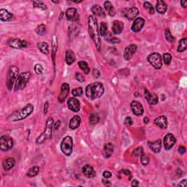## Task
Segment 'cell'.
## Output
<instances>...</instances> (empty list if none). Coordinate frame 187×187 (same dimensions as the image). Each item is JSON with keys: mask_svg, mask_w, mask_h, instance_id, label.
Masks as SVG:
<instances>
[{"mask_svg": "<svg viewBox=\"0 0 187 187\" xmlns=\"http://www.w3.org/2000/svg\"><path fill=\"white\" fill-rule=\"evenodd\" d=\"M88 27L91 38L95 44L97 51H99L101 48V39L99 36V30L98 29L97 20L94 16H90L88 18Z\"/></svg>", "mask_w": 187, "mask_h": 187, "instance_id": "6da1fadb", "label": "cell"}, {"mask_svg": "<svg viewBox=\"0 0 187 187\" xmlns=\"http://www.w3.org/2000/svg\"><path fill=\"white\" fill-rule=\"evenodd\" d=\"M105 88L103 85L99 82H95L88 85L86 88V97L90 100H95L103 95Z\"/></svg>", "mask_w": 187, "mask_h": 187, "instance_id": "7a4b0ae2", "label": "cell"}, {"mask_svg": "<svg viewBox=\"0 0 187 187\" xmlns=\"http://www.w3.org/2000/svg\"><path fill=\"white\" fill-rule=\"evenodd\" d=\"M34 110V105L32 104H27L24 107L20 110L16 111L13 113L10 116H9L8 120L10 121L16 122L25 119L28 116H29L33 113Z\"/></svg>", "mask_w": 187, "mask_h": 187, "instance_id": "3957f363", "label": "cell"}, {"mask_svg": "<svg viewBox=\"0 0 187 187\" xmlns=\"http://www.w3.org/2000/svg\"><path fill=\"white\" fill-rule=\"evenodd\" d=\"M53 118L52 117H49L46 121L45 128L44 132L42 133L40 136L37 138L36 142L38 144H42L46 140H50L52 138V131H53Z\"/></svg>", "mask_w": 187, "mask_h": 187, "instance_id": "277c9868", "label": "cell"}, {"mask_svg": "<svg viewBox=\"0 0 187 187\" xmlns=\"http://www.w3.org/2000/svg\"><path fill=\"white\" fill-rule=\"evenodd\" d=\"M18 72H19V70H18V68L16 66L13 65L9 67L6 81L7 88H8L9 91L12 90L14 83L16 82V80H17L18 77Z\"/></svg>", "mask_w": 187, "mask_h": 187, "instance_id": "5b68a950", "label": "cell"}, {"mask_svg": "<svg viewBox=\"0 0 187 187\" xmlns=\"http://www.w3.org/2000/svg\"><path fill=\"white\" fill-rule=\"evenodd\" d=\"M31 73L30 72H24L18 75L16 82L15 83V91L22 90L27 86L28 82L31 79Z\"/></svg>", "mask_w": 187, "mask_h": 187, "instance_id": "8992f818", "label": "cell"}, {"mask_svg": "<svg viewBox=\"0 0 187 187\" xmlns=\"http://www.w3.org/2000/svg\"><path fill=\"white\" fill-rule=\"evenodd\" d=\"M61 150L66 156H69L72 154L73 150V138L70 136H66L62 139L61 142Z\"/></svg>", "mask_w": 187, "mask_h": 187, "instance_id": "52a82bcc", "label": "cell"}, {"mask_svg": "<svg viewBox=\"0 0 187 187\" xmlns=\"http://www.w3.org/2000/svg\"><path fill=\"white\" fill-rule=\"evenodd\" d=\"M147 60L155 69L160 70L162 67V59L160 53H152L147 57Z\"/></svg>", "mask_w": 187, "mask_h": 187, "instance_id": "ba28073f", "label": "cell"}, {"mask_svg": "<svg viewBox=\"0 0 187 187\" xmlns=\"http://www.w3.org/2000/svg\"><path fill=\"white\" fill-rule=\"evenodd\" d=\"M13 140L7 135H2L0 138V149L2 151H9L13 147Z\"/></svg>", "mask_w": 187, "mask_h": 187, "instance_id": "9c48e42d", "label": "cell"}, {"mask_svg": "<svg viewBox=\"0 0 187 187\" xmlns=\"http://www.w3.org/2000/svg\"><path fill=\"white\" fill-rule=\"evenodd\" d=\"M7 44L13 49H22L27 48L29 44L26 40H21L20 39H10L7 41Z\"/></svg>", "mask_w": 187, "mask_h": 187, "instance_id": "30bf717a", "label": "cell"}, {"mask_svg": "<svg viewBox=\"0 0 187 187\" xmlns=\"http://www.w3.org/2000/svg\"><path fill=\"white\" fill-rule=\"evenodd\" d=\"M139 14V10L136 7H129V8H126L123 10L124 16L127 18V19L132 21L134 20Z\"/></svg>", "mask_w": 187, "mask_h": 187, "instance_id": "8fae6325", "label": "cell"}, {"mask_svg": "<svg viewBox=\"0 0 187 187\" xmlns=\"http://www.w3.org/2000/svg\"><path fill=\"white\" fill-rule=\"evenodd\" d=\"M137 50H138V46L135 44H131L126 47L124 50V57L127 61L131 60L132 57L134 56L135 53H136Z\"/></svg>", "mask_w": 187, "mask_h": 187, "instance_id": "7c38bea8", "label": "cell"}, {"mask_svg": "<svg viewBox=\"0 0 187 187\" xmlns=\"http://www.w3.org/2000/svg\"><path fill=\"white\" fill-rule=\"evenodd\" d=\"M164 147L166 150H170L176 142V139L173 134H167L164 138Z\"/></svg>", "mask_w": 187, "mask_h": 187, "instance_id": "4fadbf2b", "label": "cell"}, {"mask_svg": "<svg viewBox=\"0 0 187 187\" xmlns=\"http://www.w3.org/2000/svg\"><path fill=\"white\" fill-rule=\"evenodd\" d=\"M70 92V86L68 83H63L61 86V91L60 94H59L58 97V101L60 103L64 102V100L66 99V98L67 97L68 94Z\"/></svg>", "mask_w": 187, "mask_h": 187, "instance_id": "5bb4252c", "label": "cell"}, {"mask_svg": "<svg viewBox=\"0 0 187 187\" xmlns=\"http://www.w3.org/2000/svg\"><path fill=\"white\" fill-rule=\"evenodd\" d=\"M66 17L69 21H77L79 20V14L77 10L75 7H70L66 11Z\"/></svg>", "mask_w": 187, "mask_h": 187, "instance_id": "9a60e30c", "label": "cell"}, {"mask_svg": "<svg viewBox=\"0 0 187 187\" xmlns=\"http://www.w3.org/2000/svg\"><path fill=\"white\" fill-rule=\"evenodd\" d=\"M67 105L70 110L73 111V112H78L81 109L80 102H79L76 98L75 97H70L67 100Z\"/></svg>", "mask_w": 187, "mask_h": 187, "instance_id": "2e32d148", "label": "cell"}, {"mask_svg": "<svg viewBox=\"0 0 187 187\" xmlns=\"http://www.w3.org/2000/svg\"><path fill=\"white\" fill-rule=\"evenodd\" d=\"M131 109H132L133 113L137 116H142L144 113L143 107L138 101H132L131 102Z\"/></svg>", "mask_w": 187, "mask_h": 187, "instance_id": "e0dca14e", "label": "cell"}, {"mask_svg": "<svg viewBox=\"0 0 187 187\" xmlns=\"http://www.w3.org/2000/svg\"><path fill=\"white\" fill-rule=\"evenodd\" d=\"M144 24H145V20L143 18L141 17L135 18L132 26V30L134 32H139L144 27Z\"/></svg>", "mask_w": 187, "mask_h": 187, "instance_id": "ac0fdd59", "label": "cell"}, {"mask_svg": "<svg viewBox=\"0 0 187 187\" xmlns=\"http://www.w3.org/2000/svg\"><path fill=\"white\" fill-rule=\"evenodd\" d=\"M145 97L148 102V103L151 105H156L159 102L158 97H157L156 94L154 93H151V92L147 89H145Z\"/></svg>", "mask_w": 187, "mask_h": 187, "instance_id": "d6986e66", "label": "cell"}, {"mask_svg": "<svg viewBox=\"0 0 187 187\" xmlns=\"http://www.w3.org/2000/svg\"><path fill=\"white\" fill-rule=\"evenodd\" d=\"M154 124L155 125H156L157 127H159L160 128L162 129H167L168 126V122H167V118L165 116H160L159 117L156 118L154 119Z\"/></svg>", "mask_w": 187, "mask_h": 187, "instance_id": "ffe728a7", "label": "cell"}, {"mask_svg": "<svg viewBox=\"0 0 187 187\" xmlns=\"http://www.w3.org/2000/svg\"><path fill=\"white\" fill-rule=\"evenodd\" d=\"M0 19L2 21H11L14 19L13 14L5 9L0 10Z\"/></svg>", "mask_w": 187, "mask_h": 187, "instance_id": "44dd1931", "label": "cell"}, {"mask_svg": "<svg viewBox=\"0 0 187 187\" xmlns=\"http://www.w3.org/2000/svg\"><path fill=\"white\" fill-rule=\"evenodd\" d=\"M82 171H83V175H84L87 178H94L96 176L95 170H94V168L92 167L91 165H89V164H86V165L83 166Z\"/></svg>", "mask_w": 187, "mask_h": 187, "instance_id": "7402d4cb", "label": "cell"}, {"mask_svg": "<svg viewBox=\"0 0 187 187\" xmlns=\"http://www.w3.org/2000/svg\"><path fill=\"white\" fill-rule=\"evenodd\" d=\"M148 145H149L150 149L153 152L160 153L161 149H162V140L159 139L154 142H149Z\"/></svg>", "mask_w": 187, "mask_h": 187, "instance_id": "603a6c76", "label": "cell"}, {"mask_svg": "<svg viewBox=\"0 0 187 187\" xmlns=\"http://www.w3.org/2000/svg\"><path fill=\"white\" fill-rule=\"evenodd\" d=\"M114 151V146L112 143L108 142L106 143L104 146V149H103V156L105 158L109 159L112 156Z\"/></svg>", "mask_w": 187, "mask_h": 187, "instance_id": "cb8c5ba5", "label": "cell"}, {"mask_svg": "<svg viewBox=\"0 0 187 187\" xmlns=\"http://www.w3.org/2000/svg\"><path fill=\"white\" fill-rule=\"evenodd\" d=\"M124 29V24L121 21L116 20L113 21L112 26V31L114 34H121Z\"/></svg>", "mask_w": 187, "mask_h": 187, "instance_id": "d4e9b609", "label": "cell"}, {"mask_svg": "<svg viewBox=\"0 0 187 187\" xmlns=\"http://www.w3.org/2000/svg\"><path fill=\"white\" fill-rule=\"evenodd\" d=\"M15 164H16V161L12 157H8L3 161L2 166L5 170H10L15 166Z\"/></svg>", "mask_w": 187, "mask_h": 187, "instance_id": "484cf974", "label": "cell"}, {"mask_svg": "<svg viewBox=\"0 0 187 187\" xmlns=\"http://www.w3.org/2000/svg\"><path fill=\"white\" fill-rule=\"evenodd\" d=\"M81 117L79 116H74L70 119L69 123V127L71 129H76L81 124Z\"/></svg>", "mask_w": 187, "mask_h": 187, "instance_id": "4316f807", "label": "cell"}, {"mask_svg": "<svg viewBox=\"0 0 187 187\" xmlns=\"http://www.w3.org/2000/svg\"><path fill=\"white\" fill-rule=\"evenodd\" d=\"M75 59H76V56H75V53L72 50L67 51L65 55V61L68 65H72L75 62Z\"/></svg>", "mask_w": 187, "mask_h": 187, "instance_id": "83f0119b", "label": "cell"}, {"mask_svg": "<svg viewBox=\"0 0 187 187\" xmlns=\"http://www.w3.org/2000/svg\"><path fill=\"white\" fill-rule=\"evenodd\" d=\"M92 11L93 12V13L96 16H99L101 18H105L106 16L105 10H103L102 7L99 6L98 5H93V7H92Z\"/></svg>", "mask_w": 187, "mask_h": 187, "instance_id": "f1b7e54d", "label": "cell"}, {"mask_svg": "<svg viewBox=\"0 0 187 187\" xmlns=\"http://www.w3.org/2000/svg\"><path fill=\"white\" fill-rule=\"evenodd\" d=\"M156 11L160 14H164L165 13L167 9V5L166 2L162 0H160V1L157 2L156 5Z\"/></svg>", "mask_w": 187, "mask_h": 187, "instance_id": "f546056e", "label": "cell"}, {"mask_svg": "<svg viewBox=\"0 0 187 187\" xmlns=\"http://www.w3.org/2000/svg\"><path fill=\"white\" fill-rule=\"evenodd\" d=\"M105 40H106L107 42H110L111 44H118L120 43L121 40L120 39H118L116 37H114L112 34H110V32H107V34L105 36Z\"/></svg>", "mask_w": 187, "mask_h": 187, "instance_id": "4dcf8cb0", "label": "cell"}, {"mask_svg": "<svg viewBox=\"0 0 187 187\" xmlns=\"http://www.w3.org/2000/svg\"><path fill=\"white\" fill-rule=\"evenodd\" d=\"M104 7L105 9V10L108 13V14L110 15V16H114L115 14H116V10H115L113 6L111 4L110 2L106 1L104 3Z\"/></svg>", "mask_w": 187, "mask_h": 187, "instance_id": "1f68e13d", "label": "cell"}, {"mask_svg": "<svg viewBox=\"0 0 187 187\" xmlns=\"http://www.w3.org/2000/svg\"><path fill=\"white\" fill-rule=\"evenodd\" d=\"M39 171H40V167L38 166L32 167L27 171V176L29 178L35 177L39 173Z\"/></svg>", "mask_w": 187, "mask_h": 187, "instance_id": "d6a6232c", "label": "cell"}, {"mask_svg": "<svg viewBox=\"0 0 187 187\" xmlns=\"http://www.w3.org/2000/svg\"><path fill=\"white\" fill-rule=\"evenodd\" d=\"M38 49L43 54L48 55L49 53V45L45 42H40V43L38 44Z\"/></svg>", "mask_w": 187, "mask_h": 187, "instance_id": "836d02e7", "label": "cell"}, {"mask_svg": "<svg viewBox=\"0 0 187 187\" xmlns=\"http://www.w3.org/2000/svg\"><path fill=\"white\" fill-rule=\"evenodd\" d=\"M186 38H183L179 41V45L178 47V51L180 53H182L185 51L187 49V45H186Z\"/></svg>", "mask_w": 187, "mask_h": 187, "instance_id": "e575fe53", "label": "cell"}, {"mask_svg": "<svg viewBox=\"0 0 187 187\" xmlns=\"http://www.w3.org/2000/svg\"><path fill=\"white\" fill-rule=\"evenodd\" d=\"M78 66L79 67L81 68V70H83V73L85 74H88L90 72V68L89 67H88V64L86 62H84V61H80V62H78Z\"/></svg>", "mask_w": 187, "mask_h": 187, "instance_id": "d590c367", "label": "cell"}, {"mask_svg": "<svg viewBox=\"0 0 187 187\" xmlns=\"http://www.w3.org/2000/svg\"><path fill=\"white\" fill-rule=\"evenodd\" d=\"M35 32L40 36H44L46 34V27L45 24H40L35 29Z\"/></svg>", "mask_w": 187, "mask_h": 187, "instance_id": "8d00e7d4", "label": "cell"}, {"mask_svg": "<svg viewBox=\"0 0 187 187\" xmlns=\"http://www.w3.org/2000/svg\"><path fill=\"white\" fill-rule=\"evenodd\" d=\"M107 32H108V31H107V24L105 22H102L100 24V29H99V34L102 37H105Z\"/></svg>", "mask_w": 187, "mask_h": 187, "instance_id": "74e56055", "label": "cell"}, {"mask_svg": "<svg viewBox=\"0 0 187 187\" xmlns=\"http://www.w3.org/2000/svg\"><path fill=\"white\" fill-rule=\"evenodd\" d=\"M33 5H34V7L40 9V10H47V6H46L45 4H44L42 2L34 1L33 2Z\"/></svg>", "mask_w": 187, "mask_h": 187, "instance_id": "f35d334b", "label": "cell"}, {"mask_svg": "<svg viewBox=\"0 0 187 187\" xmlns=\"http://www.w3.org/2000/svg\"><path fill=\"white\" fill-rule=\"evenodd\" d=\"M99 121V117L97 113H92L89 116V123L90 124L94 125L97 124Z\"/></svg>", "mask_w": 187, "mask_h": 187, "instance_id": "ab89813d", "label": "cell"}, {"mask_svg": "<svg viewBox=\"0 0 187 187\" xmlns=\"http://www.w3.org/2000/svg\"><path fill=\"white\" fill-rule=\"evenodd\" d=\"M143 154V149H142V147H138L137 149H135L134 151L132 152V156L137 157V158H140V156Z\"/></svg>", "mask_w": 187, "mask_h": 187, "instance_id": "60d3db41", "label": "cell"}, {"mask_svg": "<svg viewBox=\"0 0 187 187\" xmlns=\"http://www.w3.org/2000/svg\"><path fill=\"white\" fill-rule=\"evenodd\" d=\"M163 61H164V63L166 65H169L172 61L171 54H170V53H164V55H163Z\"/></svg>", "mask_w": 187, "mask_h": 187, "instance_id": "b9f144b4", "label": "cell"}, {"mask_svg": "<svg viewBox=\"0 0 187 187\" xmlns=\"http://www.w3.org/2000/svg\"><path fill=\"white\" fill-rule=\"evenodd\" d=\"M143 7H144V8L146 9V10H149L150 14L154 13V9H153V5H151L149 2H144Z\"/></svg>", "mask_w": 187, "mask_h": 187, "instance_id": "7bdbcfd3", "label": "cell"}, {"mask_svg": "<svg viewBox=\"0 0 187 187\" xmlns=\"http://www.w3.org/2000/svg\"><path fill=\"white\" fill-rule=\"evenodd\" d=\"M72 94L74 97H81L83 95V88L81 87H77L72 91Z\"/></svg>", "mask_w": 187, "mask_h": 187, "instance_id": "ee69618b", "label": "cell"}, {"mask_svg": "<svg viewBox=\"0 0 187 187\" xmlns=\"http://www.w3.org/2000/svg\"><path fill=\"white\" fill-rule=\"evenodd\" d=\"M165 38L168 42H173L175 41V38L172 35L171 31H170L169 29H166L165 30Z\"/></svg>", "mask_w": 187, "mask_h": 187, "instance_id": "f6af8a7d", "label": "cell"}, {"mask_svg": "<svg viewBox=\"0 0 187 187\" xmlns=\"http://www.w3.org/2000/svg\"><path fill=\"white\" fill-rule=\"evenodd\" d=\"M140 162H141L143 166H146L149 164V163L150 162V160L149 158V156H146L145 154L142 155L141 156H140Z\"/></svg>", "mask_w": 187, "mask_h": 187, "instance_id": "bcb514c9", "label": "cell"}, {"mask_svg": "<svg viewBox=\"0 0 187 187\" xmlns=\"http://www.w3.org/2000/svg\"><path fill=\"white\" fill-rule=\"evenodd\" d=\"M34 71L36 72L37 74H38V75H40V74L43 73L44 69L43 67H42V66L40 64H35L34 66Z\"/></svg>", "mask_w": 187, "mask_h": 187, "instance_id": "7dc6e473", "label": "cell"}, {"mask_svg": "<svg viewBox=\"0 0 187 187\" xmlns=\"http://www.w3.org/2000/svg\"><path fill=\"white\" fill-rule=\"evenodd\" d=\"M75 78H76V80L80 83H83L85 81V77H83V75L80 73H75Z\"/></svg>", "mask_w": 187, "mask_h": 187, "instance_id": "c3c4849f", "label": "cell"}, {"mask_svg": "<svg viewBox=\"0 0 187 187\" xmlns=\"http://www.w3.org/2000/svg\"><path fill=\"white\" fill-rule=\"evenodd\" d=\"M124 124L126 126H127V127H129V126L133 124V121H132V118H131L130 116H127V117L125 118Z\"/></svg>", "mask_w": 187, "mask_h": 187, "instance_id": "681fc988", "label": "cell"}, {"mask_svg": "<svg viewBox=\"0 0 187 187\" xmlns=\"http://www.w3.org/2000/svg\"><path fill=\"white\" fill-rule=\"evenodd\" d=\"M92 74H93V75L94 76V77H96V78H98L99 76H100V73H99V70L98 69H94L93 71H92Z\"/></svg>", "mask_w": 187, "mask_h": 187, "instance_id": "f907efd6", "label": "cell"}, {"mask_svg": "<svg viewBox=\"0 0 187 187\" xmlns=\"http://www.w3.org/2000/svg\"><path fill=\"white\" fill-rule=\"evenodd\" d=\"M120 173H122V174H124V175H127V176H129V178L132 177V174H131V172L129 171V170H122L120 171Z\"/></svg>", "mask_w": 187, "mask_h": 187, "instance_id": "816d5d0a", "label": "cell"}, {"mask_svg": "<svg viewBox=\"0 0 187 187\" xmlns=\"http://www.w3.org/2000/svg\"><path fill=\"white\" fill-rule=\"evenodd\" d=\"M102 175L103 177L105 178H110L112 177V173L109 171H105L103 172Z\"/></svg>", "mask_w": 187, "mask_h": 187, "instance_id": "f5cc1de1", "label": "cell"}, {"mask_svg": "<svg viewBox=\"0 0 187 187\" xmlns=\"http://www.w3.org/2000/svg\"><path fill=\"white\" fill-rule=\"evenodd\" d=\"M178 152L181 155L184 154L185 152H186V148L184 146H180L178 148Z\"/></svg>", "mask_w": 187, "mask_h": 187, "instance_id": "db71d44e", "label": "cell"}, {"mask_svg": "<svg viewBox=\"0 0 187 187\" xmlns=\"http://www.w3.org/2000/svg\"><path fill=\"white\" fill-rule=\"evenodd\" d=\"M61 124H62V123H61V121L58 120V121H57L54 124H53V127H54V129H56V130H57V129H58L59 127H61Z\"/></svg>", "mask_w": 187, "mask_h": 187, "instance_id": "11a10c76", "label": "cell"}, {"mask_svg": "<svg viewBox=\"0 0 187 187\" xmlns=\"http://www.w3.org/2000/svg\"><path fill=\"white\" fill-rule=\"evenodd\" d=\"M49 102H46L45 103V105H44V114H46L48 112V109H49Z\"/></svg>", "mask_w": 187, "mask_h": 187, "instance_id": "9f6ffc18", "label": "cell"}, {"mask_svg": "<svg viewBox=\"0 0 187 187\" xmlns=\"http://www.w3.org/2000/svg\"><path fill=\"white\" fill-rule=\"evenodd\" d=\"M131 185H132V186L133 187H136V186H139V182L138 180H133L132 181V184H131Z\"/></svg>", "mask_w": 187, "mask_h": 187, "instance_id": "6f0895ef", "label": "cell"}, {"mask_svg": "<svg viewBox=\"0 0 187 187\" xmlns=\"http://www.w3.org/2000/svg\"><path fill=\"white\" fill-rule=\"evenodd\" d=\"M186 179H184V180H183L182 181H181V182L180 183V186H184V187H186Z\"/></svg>", "mask_w": 187, "mask_h": 187, "instance_id": "680465c9", "label": "cell"}, {"mask_svg": "<svg viewBox=\"0 0 187 187\" xmlns=\"http://www.w3.org/2000/svg\"><path fill=\"white\" fill-rule=\"evenodd\" d=\"M181 6H182L183 7L186 8V6H187V2H186V1H181Z\"/></svg>", "mask_w": 187, "mask_h": 187, "instance_id": "91938a15", "label": "cell"}, {"mask_svg": "<svg viewBox=\"0 0 187 187\" xmlns=\"http://www.w3.org/2000/svg\"><path fill=\"white\" fill-rule=\"evenodd\" d=\"M103 183H104V184L107 186H111V185H112L109 181H103Z\"/></svg>", "mask_w": 187, "mask_h": 187, "instance_id": "94428289", "label": "cell"}, {"mask_svg": "<svg viewBox=\"0 0 187 187\" xmlns=\"http://www.w3.org/2000/svg\"><path fill=\"white\" fill-rule=\"evenodd\" d=\"M143 121H144V123L145 124H148L149 122V118L148 117H144V118H143Z\"/></svg>", "mask_w": 187, "mask_h": 187, "instance_id": "6125c7cd", "label": "cell"}, {"mask_svg": "<svg viewBox=\"0 0 187 187\" xmlns=\"http://www.w3.org/2000/svg\"><path fill=\"white\" fill-rule=\"evenodd\" d=\"M75 3H81L82 2V1H73Z\"/></svg>", "mask_w": 187, "mask_h": 187, "instance_id": "be15d7a7", "label": "cell"}, {"mask_svg": "<svg viewBox=\"0 0 187 187\" xmlns=\"http://www.w3.org/2000/svg\"><path fill=\"white\" fill-rule=\"evenodd\" d=\"M51 2H53V3H59V1L56 2V1H53V0H52V1H51Z\"/></svg>", "mask_w": 187, "mask_h": 187, "instance_id": "e7e4bbea", "label": "cell"}]
</instances>
